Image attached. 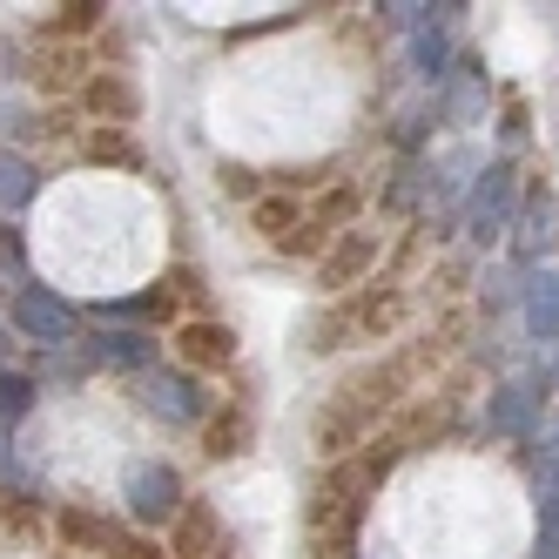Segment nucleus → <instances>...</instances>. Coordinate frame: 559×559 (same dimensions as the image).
<instances>
[{"label": "nucleus", "mask_w": 559, "mask_h": 559, "mask_svg": "<svg viewBox=\"0 0 559 559\" xmlns=\"http://www.w3.org/2000/svg\"><path fill=\"white\" fill-rule=\"evenodd\" d=\"M397 317H405V297L397 290H350L337 310H324V317H310V350H344V344H357V337H384V331H397Z\"/></svg>", "instance_id": "f257e3e1"}, {"label": "nucleus", "mask_w": 559, "mask_h": 559, "mask_svg": "<svg viewBox=\"0 0 559 559\" xmlns=\"http://www.w3.org/2000/svg\"><path fill=\"white\" fill-rule=\"evenodd\" d=\"M135 397H142V412H155L163 425H203L210 418V391L189 371H142Z\"/></svg>", "instance_id": "f03ea898"}, {"label": "nucleus", "mask_w": 559, "mask_h": 559, "mask_svg": "<svg viewBox=\"0 0 559 559\" xmlns=\"http://www.w3.org/2000/svg\"><path fill=\"white\" fill-rule=\"evenodd\" d=\"M229 526L210 499H182V512L169 519V559H229Z\"/></svg>", "instance_id": "7ed1b4c3"}, {"label": "nucleus", "mask_w": 559, "mask_h": 559, "mask_svg": "<svg viewBox=\"0 0 559 559\" xmlns=\"http://www.w3.org/2000/svg\"><path fill=\"white\" fill-rule=\"evenodd\" d=\"M129 512L142 519V526H163V519H176L182 512V478H176V465H163V459H142V465H129Z\"/></svg>", "instance_id": "20e7f679"}, {"label": "nucleus", "mask_w": 559, "mask_h": 559, "mask_svg": "<svg viewBox=\"0 0 559 559\" xmlns=\"http://www.w3.org/2000/svg\"><path fill=\"white\" fill-rule=\"evenodd\" d=\"M14 324H21L34 344H48V350H61V344L82 337V331H74V304L55 297L48 284H27V290L14 297Z\"/></svg>", "instance_id": "39448f33"}, {"label": "nucleus", "mask_w": 559, "mask_h": 559, "mask_svg": "<svg viewBox=\"0 0 559 559\" xmlns=\"http://www.w3.org/2000/svg\"><path fill=\"white\" fill-rule=\"evenodd\" d=\"M512 195H519V182H512V163H492L486 176H478L472 203H465V223H472V236H478V243H492V236L512 223Z\"/></svg>", "instance_id": "423d86ee"}, {"label": "nucleus", "mask_w": 559, "mask_h": 559, "mask_svg": "<svg viewBox=\"0 0 559 559\" xmlns=\"http://www.w3.org/2000/svg\"><path fill=\"white\" fill-rule=\"evenodd\" d=\"M176 357L189 371H223L229 357H236V331L229 324H210V317H195V324L176 331Z\"/></svg>", "instance_id": "0eeeda50"}, {"label": "nucleus", "mask_w": 559, "mask_h": 559, "mask_svg": "<svg viewBox=\"0 0 559 559\" xmlns=\"http://www.w3.org/2000/svg\"><path fill=\"white\" fill-rule=\"evenodd\" d=\"M371 263H378V236H371V229H350L337 250H324L317 276H324L331 290H344V297H350L357 284H365V270H371Z\"/></svg>", "instance_id": "6e6552de"}, {"label": "nucleus", "mask_w": 559, "mask_h": 559, "mask_svg": "<svg viewBox=\"0 0 559 559\" xmlns=\"http://www.w3.org/2000/svg\"><path fill=\"white\" fill-rule=\"evenodd\" d=\"M55 539H61L68 552H95V559H108L115 546H122V533H115L102 512H88V506H61V512H55Z\"/></svg>", "instance_id": "1a4fd4ad"}, {"label": "nucleus", "mask_w": 559, "mask_h": 559, "mask_svg": "<svg viewBox=\"0 0 559 559\" xmlns=\"http://www.w3.org/2000/svg\"><path fill=\"white\" fill-rule=\"evenodd\" d=\"M526 331L539 344H559V270H539L526 284Z\"/></svg>", "instance_id": "9d476101"}, {"label": "nucleus", "mask_w": 559, "mask_h": 559, "mask_svg": "<svg viewBox=\"0 0 559 559\" xmlns=\"http://www.w3.org/2000/svg\"><path fill=\"white\" fill-rule=\"evenodd\" d=\"M82 102H88V115H102L108 129H122V122H135V88L122 82V74H95V82L82 88Z\"/></svg>", "instance_id": "9b49d317"}, {"label": "nucleus", "mask_w": 559, "mask_h": 559, "mask_svg": "<svg viewBox=\"0 0 559 559\" xmlns=\"http://www.w3.org/2000/svg\"><path fill=\"white\" fill-rule=\"evenodd\" d=\"M533 559H559V452L539 472V539H533Z\"/></svg>", "instance_id": "f8f14e48"}, {"label": "nucleus", "mask_w": 559, "mask_h": 559, "mask_svg": "<svg viewBox=\"0 0 559 559\" xmlns=\"http://www.w3.org/2000/svg\"><path fill=\"white\" fill-rule=\"evenodd\" d=\"M533 412H539V391H533V384H506V391L492 397V412H486V425L512 438V431H526V425H533Z\"/></svg>", "instance_id": "ddd939ff"}, {"label": "nucleus", "mask_w": 559, "mask_h": 559, "mask_svg": "<svg viewBox=\"0 0 559 559\" xmlns=\"http://www.w3.org/2000/svg\"><path fill=\"white\" fill-rule=\"evenodd\" d=\"M95 357L102 365H115V371H148V357H155V344L142 337V331H108V337H95Z\"/></svg>", "instance_id": "4468645a"}, {"label": "nucleus", "mask_w": 559, "mask_h": 559, "mask_svg": "<svg viewBox=\"0 0 559 559\" xmlns=\"http://www.w3.org/2000/svg\"><path fill=\"white\" fill-rule=\"evenodd\" d=\"M250 445V412H216V418H203V452L210 459H236V452H243Z\"/></svg>", "instance_id": "2eb2a0df"}, {"label": "nucleus", "mask_w": 559, "mask_h": 559, "mask_svg": "<svg viewBox=\"0 0 559 559\" xmlns=\"http://www.w3.org/2000/svg\"><path fill=\"white\" fill-rule=\"evenodd\" d=\"M34 195H41V176H34V163H21V155H8L0 148V210H27Z\"/></svg>", "instance_id": "dca6fc26"}, {"label": "nucleus", "mask_w": 559, "mask_h": 559, "mask_svg": "<svg viewBox=\"0 0 559 559\" xmlns=\"http://www.w3.org/2000/svg\"><path fill=\"white\" fill-rule=\"evenodd\" d=\"M257 229L263 236H290L297 229V203H290V195H263V203H257Z\"/></svg>", "instance_id": "f3484780"}, {"label": "nucleus", "mask_w": 559, "mask_h": 559, "mask_svg": "<svg viewBox=\"0 0 559 559\" xmlns=\"http://www.w3.org/2000/svg\"><path fill=\"white\" fill-rule=\"evenodd\" d=\"M27 405H34V384H27V378H14V371H0V431H8Z\"/></svg>", "instance_id": "a211bd4d"}, {"label": "nucleus", "mask_w": 559, "mask_h": 559, "mask_svg": "<svg viewBox=\"0 0 559 559\" xmlns=\"http://www.w3.org/2000/svg\"><path fill=\"white\" fill-rule=\"evenodd\" d=\"M115 317H169V290H148V297L115 304Z\"/></svg>", "instance_id": "6ab92c4d"}, {"label": "nucleus", "mask_w": 559, "mask_h": 559, "mask_svg": "<svg viewBox=\"0 0 559 559\" xmlns=\"http://www.w3.org/2000/svg\"><path fill=\"white\" fill-rule=\"evenodd\" d=\"M88 155H95V163H135V148H129L122 135H108V129H102V135L88 142Z\"/></svg>", "instance_id": "aec40b11"}, {"label": "nucleus", "mask_w": 559, "mask_h": 559, "mask_svg": "<svg viewBox=\"0 0 559 559\" xmlns=\"http://www.w3.org/2000/svg\"><path fill=\"white\" fill-rule=\"evenodd\" d=\"M418 68L425 74H445V41H438V34H418Z\"/></svg>", "instance_id": "412c9836"}, {"label": "nucleus", "mask_w": 559, "mask_h": 559, "mask_svg": "<svg viewBox=\"0 0 559 559\" xmlns=\"http://www.w3.org/2000/svg\"><path fill=\"white\" fill-rule=\"evenodd\" d=\"M95 27V8H61L55 14V34H88Z\"/></svg>", "instance_id": "4be33fe9"}, {"label": "nucleus", "mask_w": 559, "mask_h": 559, "mask_svg": "<svg viewBox=\"0 0 559 559\" xmlns=\"http://www.w3.org/2000/svg\"><path fill=\"white\" fill-rule=\"evenodd\" d=\"M108 559H169V552H163V546H148V539H122Z\"/></svg>", "instance_id": "5701e85b"}, {"label": "nucleus", "mask_w": 559, "mask_h": 559, "mask_svg": "<svg viewBox=\"0 0 559 559\" xmlns=\"http://www.w3.org/2000/svg\"><path fill=\"white\" fill-rule=\"evenodd\" d=\"M0 257H8V263H21V243H14V229H0Z\"/></svg>", "instance_id": "b1692460"}, {"label": "nucleus", "mask_w": 559, "mask_h": 559, "mask_svg": "<svg viewBox=\"0 0 559 559\" xmlns=\"http://www.w3.org/2000/svg\"><path fill=\"white\" fill-rule=\"evenodd\" d=\"M0 459H8V431H0Z\"/></svg>", "instance_id": "393cba45"}, {"label": "nucleus", "mask_w": 559, "mask_h": 559, "mask_svg": "<svg viewBox=\"0 0 559 559\" xmlns=\"http://www.w3.org/2000/svg\"><path fill=\"white\" fill-rule=\"evenodd\" d=\"M0 357H8V337H0Z\"/></svg>", "instance_id": "a878e982"}]
</instances>
